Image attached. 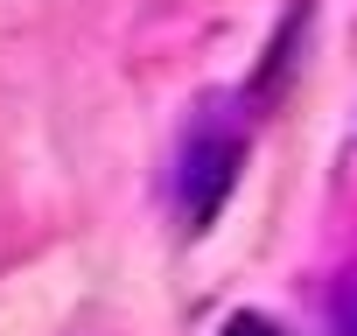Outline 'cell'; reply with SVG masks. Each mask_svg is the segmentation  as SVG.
Returning a JSON list of instances; mask_svg holds the SVG:
<instances>
[{"label":"cell","instance_id":"obj_1","mask_svg":"<svg viewBox=\"0 0 357 336\" xmlns=\"http://www.w3.org/2000/svg\"><path fill=\"white\" fill-rule=\"evenodd\" d=\"M238 168H245V140L238 133H197L190 140V154H183V217H190V231H204L225 211Z\"/></svg>","mask_w":357,"mask_h":336},{"label":"cell","instance_id":"obj_2","mask_svg":"<svg viewBox=\"0 0 357 336\" xmlns=\"http://www.w3.org/2000/svg\"><path fill=\"white\" fill-rule=\"evenodd\" d=\"M329 322H336V336H357V280H343V287H336Z\"/></svg>","mask_w":357,"mask_h":336},{"label":"cell","instance_id":"obj_3","mask_svg":"<svg viewBox=\"0 0 357 336\" xmlns=\"http://www.w3.org/2000/svg\"><path fill=\"white\" fill-rule=\"evenodd\" d=\"M225 336H273V322H259V315H238Z\"/></svg>","mask_w":357,"mask_h":336}]
</instances>
